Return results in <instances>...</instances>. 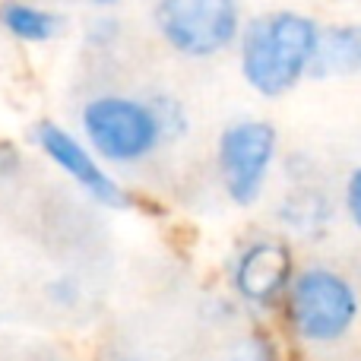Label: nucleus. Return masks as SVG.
I'll use <instances>...</instances> for the list:
<instances>
[{"label": "nucleus", "instance_id": "6", "mask_svg": "<svg viewBox=\"0 0 361 361\" xmlns=\"http://www.w3.org/2000/svg\"><path fill=\"white\" fill-rule=\"evenodd\" d=\"M231 292L257 311H269L286 301V292L295 279V254L286 241L257 238L238 250L231 263Z\"/></svg>", "mask_w": 361, "mask_h": 361}, {"label": "nucleus", "instance_id": "14", "mask_svg": "<svg viewBox=\"0 0 361 361\" xmlns=\"http://www.w3.org/2000/svg\"><path fill=\"white\" fill-rule=\"evenodd\" d=\"M19 165H23V159H19V149L13 143H6V140H0V180H6V178L16 175Z\"/></svg>", "mask_w": 361, "mask_h": 361}, {"label": "nucleus", "instance_id": "10", "mask_svg": "<svg viewBox=\"0 0 361 361\" xmlns=\"http://www.w3.org/2000/svg\"><path fill=\"white\" fill-rule=\"evenodd\" d=\"M0 25L19 42H51L63 29V19L51 10H42V6L10 0L0 6Z\"/></svg>", "mask_w": 361, "mask_h": 361}, {"label": "nucleus", "instance_id": "1", "mask_svg": "<svg viewBox=\"0 0 361 361\" xmlns=\"http://www.w3.org/2000/svg\"><path fill=\"white\" fill-rule=\"evenodd\" d=\"M238 42L244 82L263 99H279L311 73L320 25L298 10H273L250 19Z\"/></svg>", "mask_w": 361, "mask_h": 361}, {"label": "nucleus", "instance_id": "4", "mask_svg": "<svg viewBox=\"0 0 361 361\" xmlns=\"http://www.w3.org/2000/svg\"><path fill=\"white\" fill-rule=\"evenodd\" d=\"M156 29L184 57H216L241 35L238 0H156Z\"/></svg>", "mask_w": 361, "mask_h": 361}, {"label": "nucleus", "instance_id": "5", "mask_svg": "<svg viewBox=\"0 0 361 361\" xmlns=\"http://www.w3.org/2000/svg\"><path fill=\"white\" fill-rule=\"evenodd\" d=\"M279 133L269 121H238L219 137V175L235 206H254L276 162Z\"/></svg>", "mask_w": 361, "mask_h": 361}, {"label": "nucleus", "instance_id": "8", "mask_svg": "<svg viewBox=\"0 0 361 361\" xmlns=\"http://www.w3.org/2000/svg\"><path fill=\"white\" fill-rule=\"evenodd\" d=\"M333 200L326 190L314 187L311 180H295L292 190L282 193L279 206H276V219L279 225L295 238L305 241H317L326 235V228L333 225Z\"/></svg>", "mask_w": 361, "mask_h": 361}, {"label": "nucleus", "instance_id": "12", "mask_svg": "<svg viewBox=\"0 0 361 361\" xmlns=\"http://www.w3.org/2000/svg\"><path fill=\"white\" fill-rule=\"evenodd\" d=\"M231 361H279V352H276V345L263 333H250L247 339L238 343Z\"/></svg>", "mask_w": 361, "mask_h": 361}, {"label": "nucleus", "instance_id": "7", "mask_svg": "<svg viewBox=\"0 0 361 361\" xmlns=\"http://www.w3.org/2000/svg\"><path fill=\"white\" fill-rule=\"evenodd\" d=\"M35 143H38V149H42L63 175L73 178L95 203L111 206V209H127V206L133 203L130 193L99 165V159H95L73 133L63 130L61 124H54V121H38Z\"/></svg>", "mask_w": 361, "mask_h": 361}, {"label": "nucleus", "instance_id": "2", "mask_svg": "<svg viewBox=\"0 0 361 361\" xmlns=\"http://www.w3.org/2000/svg\"><path fill=\"white\" fill-rule=\"evenodd\" d=\"M286 314L295 336L307 345H333L345 339L361 317L358 288L330 267L295 273L286 292Z\"/></svg>", "mask_w": 361, "mask_h": 361}, {"label": "nucleus", "instance_id": "15", "mask_svg": "<svg viewBox=\"0 0 361 361\" xmlns=\"http://www.w3.org/2000/svg\"><path fill=\"white\" fill-rule=\"evenodd\" d=\"M95 4H118V0H95Z\"/></svg>", "mask_w": 361, "mask_h": 361}, {"label": "nucleus", "instance_id": "9", "mask_svg": "<svg viewBox=\"0 0 361 361\" xmlns=\"http://www.w3.org/2000/svg\"><path fill=\"white\" fill-rule=\"evenodd\" d=\"M361 73V23L320 25V42L314 54L311 73L314 80H343Z\"/></svg>", "mask_w": 361, "mask_h": 361}, {"label": "nucleus", "instance_id": "3", "mask_svg": "<svg viewBox=\"0 0 361 361\" xmlns=\"http://www.w3.org/2000/svg\"><path fill=\"white\" fill-rule=\"evenodd\" d=\"M82 133L102 159L118 165L140 162L165 140L152 102L124 99V95H99L86 102Z\"/></svg>", "mask_w": 361, "mask_h": 361}, {"label": "nucleus", "instance_id": "13", "mask_svg": "<svg viewBox=\"0 0 361 361\" xmlns=\"http://www.w3.org/2000/svg\"><path fill=\"white\" fill-rule=\"evenodd\" d=\"M343 206H345V216L352 219V225L361 231V165L349 175V180H345Z\"/></svg>", "mask_w": 361, "mask_h": 361}, {"label": "nucleus", "instance_id": "16", "mask_svg": "<svg viewBox=\"0 0 361 361\" xmlns=\"http://www.w3.org/2000/svg\"><path fill=\"white\" fill-rule=\"evenodd\" d=\"M130 361H137V358H130Z\"/></svg>", "mask_w": 361, "mask_h": 361}, {"label": "nucleus", "instance_id": "11", "mask_svg": "<svg viewBox=\"0 0 361 361\" xmlns=\"http://www.w3.org/2000/svg\"><path fill=\"white\" fill-rule=\"evenodd\" d=\"M152 108H156V118L162 124V137L165 140H180L187 133V114L180 108V102H175L171 95H156L149 99Z\"/></svg>", "mask_w": 361, "mask_h": 361}]
</instances>
